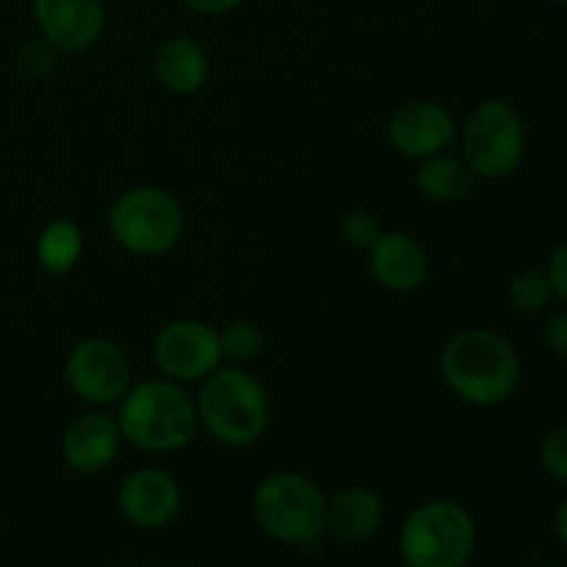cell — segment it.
I'll return each instance as SVG.
<instances>
[{"mask_svg":"<svg viewBox=\"0 0 567 567\" xmlns=\"http://www.w3.org/2000/svg\"><path fill=\"white\" fill-rule=\"evenodd\" d=\"M546 277L551 282V291H554V302H559L563 308H567V238L557 244L548 255V264H546Z\"/></svg>","mask_w":567,"mask_h":567,"instance_id":"cell-24","label":"cell"},{"mask_svg":"<svg viewBox=\"0 0 567 567\" xmlns=\"http://www.w3.org/2000/svg\"><path fill=\"white\" fill-rule=\"evenodd\" d=\"M327 507L324 487L299 471H275L252 491L255 524L282 546H316L327 535Z\"/></svg>","mask_w":567,"mask_h":567,"instance_id":"cell-4","label":"cell"},{"mask_svg":"<svg viewBox=\"0 0 567 567\" xmlns=\"http://www.w3.org/2000/svg\"><path fill=\"white\" fill-rule=\"evenodd\" d=\"M474 551V515L452 498L421 502L399 529V557L404 567H465Z\"/></svg>","mask_w":567,"mask_h":567,"instance_id":"cell-7","label":"cell"},{"mask_svg":"<svg viewBox=\"0 0 567 567\" xmlns=\"http://www.w3.org/2000/svg\"><path fill=\"white\" fill-rule=\"evenodd\" d=\"M365 260L377 286L399 297L415 293L430 277V255L413 233L385 230L365 252Z\"/></svg>","mask_w":567,"mask_h":567,"instance_id":"cell-14","label":"cell"},{"mask_svg":"<svg viewBox=\"0 0 567 567\" xmlns=\"http://www.w3.org/2000/svg\"><path fill=\"white\" fill-rule=\"evenodd\" d=\"M457 120L437 100H408L391 114L385 125L388 147L408 161H424L449 153L457 142Z\"/></svg>","mask_w":567,"mask_h":567,"instance_id":"cell-10","label":"cell"},{"mask_svg":"<svg viewBox=\"0 0 567 567\" xmlns=\"http://www.w3.org/2000/svg\"><path fill=\"white\" fill-rule=\"evenodd\" d=\"M83 252H86V236H83L81 225L64 219V216L50 219L33 241L37 266L50 277H66L70 271H75Z\"/></svg>","mask_w":567,"mask_h":567,"instance_id":"cell-18","label":"cell"},{"mask_svg":"<svg viewBox=\"0 0 567 567\" xmlns=\"http://www.w3.org/2000/svg\"><path fill=\"white\" fill-rule=\"evenodd\" d=\"M507 302L515 313L537 316L554 305L551 282L543 269H520L507 282Z\"/></svg>","mask_w":567,"mask_h":567,"instance_id":"cell-19","label":"cell"},{"mask_svg":"<svg viewBox=\"0 0 567 567\" xmlns=\"http://www.w3.org/2000/svg\"><path fill=\"white\" fill-rule=\"evenodd\" d=\"M153 363L166 380L199 385L225 365L219 330L203 319L166 321L153 338Z\"/></svg>","mask_w":567,"mask_h":567,"instance_id":"cell-9","label":"cell"},{"mask_svg":"<svg viewBox=\"0 0 567 567\" xmlns=\"http://www.w3.org/2000/svg\"><path fill=\"white\" fill-rule=\"evenodd\" d=\"M114 419L120 424L122 441L155 457L183 452L199 432L194 393L166 377L133 382L116 402Z\"/></svg>","mask_w":567,"mask_h":567,"instance_id":"cell-2","label":"cell"},{"mask_svg":"<svg viewBox=\"0 0 567 567\" xmlns=\"http://www.w3.org/2000/svg\"><path fill=\"white\" fill-rule=\"evenodd\" d=\"M181 3L199 17H221V14H230V11L241 9L247 0H181Z\"/></svg>","mask_w":567,"mask_h":567,"instance_id":"cell-26","label":"cell"},{"mask_svg":"<svg viewBox=\"0 0 567 567\" xmlns=\"http://www.w3.org/2000/svg\"><path fill=\"white\" fill-rule=\"evenodd\" d=\"M64 382L78 402L94 410L116 408L133 385V365L125 349L103 336L72 343L64 360Z\"/></svg>","mask_w":567,"mask_h":567,"instance_id":"cell-8","label":"cell"},{"mask_svg":"<svg viewBox=\"0 0 567 567\" xmlns=\"http://www.w3.org/2000/svg\"><path fill=\"white\" fill-rule=\"evenodd\" d=\"M385 524V498L369 485L343 487L327 507V535L347 546L371 540Z\"/></svg>","mask_w":567,"mask_h":567,"instance_id":"cell-16","label":"cell"},{"mask_svg":"<svg viewBox=\"0 0 567 567\" xmlns=\"http://www.w3.org/2000/svg\"><path fill=\"white\" fill-rule=\"evenodd\" d=\"M554 537L567 548V496L559 502L557 513H554Z\"/></svg>","mask_w":567,"mask_h":567,"instance_id":"cell-27","label":"cell"},{"mask_svg":"<svg viewBox=\"0 0 567 567\" xmlns=\"http://www.w3.org/2000/svg\"><path fill=\"white\" fill-rule=\"evenodd\" d=\"M437 371L449 393L476 410L513 402L524 382L518 349L491 327H465L454 332L443 343Z\"/></svg>","mask_w":567,"mask_h":567,"instance_id":"cell-1","label":"cell"},{"mask_svg":"<svg viewBox=\"0 0 567 567\" xmlns=\"http://www.w3.org/2000/svg\"><path fill=\"white\" fill-rule=\"evenodd\" d=\"M338 230H341V238L347 247H352L354 252H369V249L380 241V236L385 233V227H382V221L377 219L371 210L354 208V210H349V214L341 216V225H338Z\"/></svg>","mask_w":567,"mask_h":567,"instance_id":"cell-22","label":"cell"},{"mask_svg":"<svg viewBox=\"0 0 567 567\" xmlns=\"http://www.w3.org/2000/svg\"><path fill=\"white\" fill-rule=\"evenodd\" d=\"M31 17L39 37L61 55L89 53L109 25L103 0H31Z\"/></svg>","mask_w":567,"mask_h":567,"instance_id":"cell-12","label":"cell"},{"mask_svg":"<svg viewBox=\"0 0 567 567\" xmlns=\"http://www.w3.org/2000/svg\"><path fill=\"white\" fill-rule=\"evenodd\" d=\"M537 463H540L543 474L551 476L554 482H565L567 485V424L554 426L537 449Z\"/></svg>","mask_w":567,"mask_h":567,"instance_id":"cell-23","label":"cell"},{"mask_svg":"<svg viewBox=\"0 0 567 567\" xmlns=\"http://www.w3.org/2000/svg\"><path fill=\"white\" fill-rule=\"evenodd\" d=\"M543 3H551V6H567V0H543Z\"/></svg>","mask_w":567,"mask_h":567,"instance_id":"cell-28","label":"cell"},{"mask_svg":"<svg viewBox=\"0 0 567 567\" xmlns=\"http://www.w3.org/2000/svg\"><path fill=\"white\" fill-rule=\"evenodd\" d=\"M109 233L122 252L133 258H161L186 233L183 203L164 186H131L111 203Z\"/></svg>","mask_w":567,"mask_h":567,"instance_id":"cell-6","label":"cell"},{"mask_svg":"<svg viewBox=\"0 0 567 567\" xmlns=\"http://www.w3.org/2000/svg\"><path fill=\"white\" fill-rule=\"evenodd\" d=\"M460 158L476 181H507L524 166L529 150L526 120L509 100L487 97L468 111L457 131Z\"/></svg>","mask_w":567,"mask_h":567,"instance_id":"cell-5","label":"cell"},{"mask_svg":"<svg viewBox=\"0 0 567 567\" xmlns=\"http://www.w3.org/2000/svg\"><path fill=\"white\" fill-rule=\"evenodd\" d=\"M219 343L227 363L247 365L264 354L266 336L252 319H233L225 327H219Z\"/></svg>","mask_w":567,"mask_h":567,"instance_id":"cell-20","label":"cell"},{"mask_svg":"<svg viewBox=\"0 0 567 567\" xmlns=\"http://www.w3.org/2000/svg\"><path fill=\"white\" fill-rule=\"evenodd\" d=\"M476 186V175L460 158V153H441L419 161L415 166V188L421 197L437 205H457L471 197Z\"/></svg>","mask_w":567,"mask_h":567,"instance_id":"cell-17","label":"cell"},{"mask_svg":"<svg viewBox=\"0 0 567 567\" xmlns=\"http://www.w3.org/2000/svg\"><path fill=\"white\" fill-rule=\"evenodd\" d=\"M153 75L164 92L175 97H192L210 81L208 50L197 39L183 33L164 39L153 55Z\"/></svg>","mask_w":567,"mask_h":567,"instance_id":"cell-15","label":"cell"},{"mask_svg":"<svg viewBox=\"0 0 567 567\" xmlns=\"http://www.w3.org/2000/svg\"><path fill=\"white\" fill-rule=\"evenodd\" d=\"M543 343L554 358L567 363V308L548 316L546 324H543Z\"/></svg>","mask_w":567,"mask_h":567,"instance_id":"cell-25","label":"cell"},{"mask_svg":"<svg viewBox=\"0 0 567 567\" xmlns=\"http://www.w3.org/2000/svg\"><path fill=\"white\" fill-rule=\"evenodd\" d=\"M122 443L125 441L114 415L89 408L64 426L59 449L66 468L81 476H94L114 465Z\"/></svg>","mask_w":567,"mask_h":567,"instance_id":"cell-13","label":"cell"},{"mask_svg":"<svg viewBox=\"0 0 567 567\" xmlns=\"http://www.w3.org/2000/svg\"><path fill=\"white\" fill-rule=\"evenodd\" d=\"M199 430L219 446L249 449L260 443L271 424V399L264 382L244 365H219L194 393Z\"/></svg>","mask_w":567,"mask_h":567,"instance_id":"cell-3","label":"cell"},{"mask_svg":"<svg viewBox=\"0 0 567 567\" xmlns=\"http://www.w3.org/2000/svg\"><path fill=\"white\" fill-rule=\"evenodd\" d=\"M116 509L133 529L161 532L181 515L183 487L166 468H136L116 487Z\"/></svg>","mask_w":567,"mask_h":567,"instance_id":"cell-11","label":"cell"},{"mask_svg":"<svg viewBox=\"0 0 567 567\" xmlns=\"http://www.w3.org/2000/svg\"><path fill=\"white\" fill-rule=\"evenodd\" d=\"M61 53L44 37H31L14 50V70L25 81H48L59 66Z\"/></svg>","mask_w":567,"mask_h":567,"instance_id":"cell-21","label":"cell"}]
</instances>
